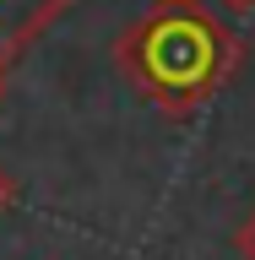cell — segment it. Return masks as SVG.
Returning a JSON list of instances; mask_svg holds the SVG:
<instances>
[{
	"label": "cell",
	"mask_w": 255,
	"mask_h": 260,
	"mask_svg": "<svg viewBox=\"0 0 255 260\" xmlns=\"http://www.w3.org/2000/svg\"><path fill=\"white\" fill-rule=\"evenodd\" d=\"M11 201H16V179H11V174H6V168H0V211L11 206Z\"/></svg>",
	"instance_id": "277c9868"
},
{
	"label": "cell",
	"mask_w": 255,
	"mask_h": 260,
	"mask_svg": "<svg viewBox=\"0 0 255 260\" xmlns=\"http://www.w3.org/2000/svg\"><path fill=\"white\" fill-rule=\"evenodd\" d=\"M0 103H6V65H0Z\"/></svg>",
	"instance_id": "8992f818"
},
{
	"label": "cell",
	"mask_w": 255,
	"mask_h": 260,
	"mask_svg": "<svg viewBox=\"0 0 255 260\" xmlns=\"http://www.w3.org/2000/svg\"><path fill=\"white\" fill-rule=\"evenodd\" d=\"M234 249H239V260H255V211L234 228Z\"/></svg>",
	"instance_id": "3957f363"
},
{
	"label": "cell",
	"mask_w": 255,
	"mask_h": 260,
	"mask_svg": "<svg viewBox=\"0 0 255 260\" xmlns=\"http://www.w3.org/2000/svg\"><path fill=\"white\" fill-rule=\"evenodd\" d=\"M76 0H0V65L22 60Z\"/></svg>",
	"instance_id": "7a4b0ae2"
},
{
	"label": "cell",
	"mask_w": 255,
	"mask_h": 260,
	"mask_svg": "<svg viewBox=\"0 0 255 260\" xmlns=\"http://www.w3.org/2000/svg\"><path fill=\"white\" fill-rule=\"evenodd\" d=\"M223 11H255V0H217Z\"/></svg>",
	"instance_id": "5b68a950"
},
{
	"label": "cell",
	"mask_w": 255,
	"mask_h": 260,
	"mask_svg": "<svg viewBox=\"0 0 255 260\" xmlns=\"http://www.w3.org/2000/svg\"><path fill=\"white\" fill-rule=\"evenodd\" d=\"M114 65L168 119L207 109L244 65V38L207 0H152L120 38Z\"/></svg>",
	"instance_id": "6da1fadb"
}]
</instances>
